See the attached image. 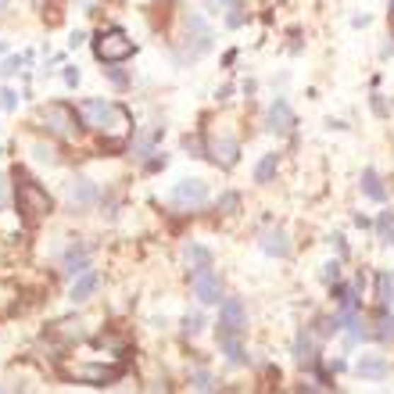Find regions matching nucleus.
<instances>
[{
	"mask_svg": "<svg viewBox=\"0 0 394 394\" xmlns=\"http://www.w3.org/2000/svg\"><path fill=\"white\" fill-rule=\"evenodd\" d=\"M269 133H279V137H287L291 129H294V111H291V104L284 100V97H276L272 104H269Z\"/></svg>",
	"mask_w": 394,
	"mask_h": 394,
	"instance_id": "10",
	"label": "nucleus"
},
{
	"mask_svg": "<svg viewBox=\"0 0 394 394\" xmlns=\"http://www.w3.org/2000/svg\"><path fill=\"white\" fill-rule=\"evenodd\" d=\"M376 233H380V244L394 248V215H390V212H380V222H376Z\"/></svg>",
	"mask_w": 394,
	"mask_h": 394,
	"instance_id": "24",
	"label": "nucleus"
},
{
	"mask_svg": "<svg viewBox=\"0 0 394 394\" xmlns=\"http://www.w3.org/2000/svg\"><path fill=\"white\" fill-rule=\"evenodd\" d=\"M65 197H69L72 208H83V204H90V201L97 197V187H93L90 180H72V183L65 187Z\"/></svg>",
	"mask_w": 394,
	"mask_h": 394,
	"instance_id": "14",
	"label": "nucleus"
},
{
	"mask_svg": "<svg viewBox=\"0 0 394 394\" xmlns=\"http://www.w3.org/2000/svg\"><path fill=\"white\" fill-rule=\"evenodd\" d=\"M376 301H380L383 312H387L390 301H394V279H390V272H380V276H376Z\"/></svg>",
	"mask_w": 394,
	"mask_h": 394,
	"instance_id": "22",
	"label": "nucleus"
},
{
	"mask_svg": "<svg viewBox=\"0 0 394 394\" xmlns=\"http://www.w3.org/2000/svg\"><path fill=\"white\" fill-rule=\"evenodd\" d=\"M65 376L76 383H90V387H108L122 376V366H104V362H76L65 366Z\"/></svg>",
	"mask_w": 394,
	"mask_h": 394,
	"instance_id": "6",
	"label": "nucleus"
},
{
	"mask_svg": "<svg viewBox=\"0 0 394 394\" xmlns=\"http://www.w3.org/2000/svg\"><path fill=\"white\" fill-rule=\"evenodd\" d=\"M194 294H197L201 305H219V298H222V279H219V272L212 265L194 272Z\"/></svg>",
	"mask_w": 394,
	"mask_h": 394,
	"instance_id": "8",
	"label": "nucleus"
},
{
	"mask_svg": "<svg viewBox=\"0 0 394 394\" xmlns=\"http://www.w3.org/2000/svg\"><path fill=\"white\" fill-rule=\"evenodd\" d=\"M0 104H4V108L11 111V108H15V93H11V90H4V93H0Z\"/></svg>",
	"mask_w": 394,
	"mask_h": 394,
	"instance_id": "34",
	"label": "nucleus"
},
{
	"mask_svg": "<svg viewBox=\"0 0 394 394\" xmlns=\"http://www.w3.org/2000/svg\"><path fill=\"white\" fill-rule=\"evenodd\" d=\"M65 83L76 86V83H79V69H65Z\"/></svg>",
	"mask_w": 394,
	"mask_h": 394,
	"instance_id": "36",
	"label": "nucleus"
},
{
	"mask_svg": "<svg viewBox=\"0 0 394 394\" xmlns=\"http://www.w3.org/2000/svg\"><path fill=\"white\" fill-rule=\"evenodd\" d=\"M237 154H241V144H237L233 137H215V140L208 144V158H212L215 165H222V168H233V165H237Z\"/></svg>",
	"mask_w": 394,
	"mask_h": 394,
	"instance_id": "11",
	"label": "nucleus"
},
{
	"mask_svg": "<svg viewBox=\"0 0 394 394\" xmlns=\"http://www.w3.org/2000/svg\"><path fill=\"white\" fill-rule=\"evenodd\" d=\"M355 373L366 376V380H383V376L390 373V366H387V359H380V355H362L359 366H355Z\"/></svg>",
	"mask_w": 394,
	"mask_h": 394,
	"instance_id": "16",
	"label": "nucleus"
},
{
	"mask_svg": "<svg viewBox=\"0 0 394 394\" xmlns=\"http://www.w3.org/2000/svg\"><path fill=\"white\" fill-rule=\"evenodd\" d=\"M187 265H190V272L208 269V265H212V251H208L204 244H190V248H187Z\"/></svg>",
	"mask_w": 394,
	"mask_h": 394,
	"instance_id": "21",
	"label": "nucleus"
},
{
	"mask_svg": "<svg viewBox=\"0 0 394 394\" xmlns=\"http://www.w3.org/2000/svg\"><path fill=\"white\" fill-rule=\"evenodd\" d=\"M90 269V251L86 248H69V255H65V272L69 276H79V272H86Z\"/></svg>",
	"mask_w": 394,
	"mask_h": 394,
	"instance_id": "19",
	"label": "nucleus"
},
{
	"mask_svg": "<svg viewBox=\"0 0 394 394\" xmlns=\"http://www.w3.org/2000/svg\"><path fill=\"white\" fill-rule=\"evenodd\" d=\"M0 11H4V0H0Z\"/></svg>",
	"mask_w": 394,
	"mask_h": 394,
	"instance_id": "39",
	"label": "nucleus"
},
{
	"mask_svg": "<svg viewBox=\"0 0 394 394\" xmlns=\"http://www.w3.org/2000/svg\"><path fill=\"white\" fill-rule=\"evenodd\" d=\"M97 287H100V272H97V269L79 272V276H76V284H72V301H86V298H93Z\"/></svg>",
	"mask_w": 394,
	"mask_h": 394,
	"instance_id": "13",
	"label": "nucleus"
},
{
	"mask_svg": "<svg viewBox=\"0 0 394 394\" xmlns=\"http://www.w3.org/2000/svg\"><path fill=\"white\" fill-rule=\"evenodd\" d=\"M133 50H137V43H133L129 33L119 29V25L100 29V33L93 36V54H97V62H104V65H119V62H126Z\"/></svg>",
	"mask_w": 394,
	"mask_h": 394,
	"instance_id": "3",
	"label": "nucleus"
},
{
	"mask_svg": "<svg viewBox=\"0 0 394 394\" xmlns=\"http://www.w3.org/2000/svg\"><path fill=\"white\" fill-rule=\"evenodd\" d=\"M0 154H4V151H0Z\"/></svg>",
	"mask_w": 394,
	"mask_h": 394,
	"instance_id": "40",
	"label": "nucleus"
},
{
	"mask_svg": "<svg viewBox=\"0 0 394 394\" xmlns=\"http://www.w3.org/2000/svg\"><path fill=\"white\" fill-rule=\"evenodd\" d=\"M36 122L47 129V133H54V137H65V140H72L76 133H79V111H72L69 104H43V108H36Z\"/></svg>",
	"mask_w": 394,
	"mask_h": 394,
	"instance_id": "4",
	"label": "nucleus"
},
{
	"mask_svg": "<svg viewBox=\"0 0 394 394\" xmlns=\"http://www.w3.org/2000/svg\"><path fill=\"white\" fill-rule=\"evenodd\" d=\"M387 4H390V11H394V0H387Z\"/></svg>",
	"mask_w": 394,
	"mask_h": 394,
	"instance_id": "38",
	"label": "nucleus"
},
{
	"mask_svg": "<svg viewBox=\"0 0 394 394\" xmlns=\"http://www.w3.org/2000/svg\"><path fill=\"white\" fill-rule=\"evenodd\" d=\"M33 154H36L40 161H47V165H58V151L47 147V144H33Z\"/></svg>",
	"mask_w": 394,
	"mask_h": 394,
	"instance_id": "27",
	"label": "nucleus"
},
{
	"mask_svg": "<svg viewBox=\"0 0 394 394\" xmlns=\"http://www.w3.org/2000/svg\"><path fill=\"white\" fill-rule=\"evenodd\" d=\"M15 204H18V212H22L25 222H40V219H47L50 208H54L50 194H47L36 180H29L25 173H15Z\"/></svg>",
	"mask_w": 394,
	"mask_h": 394,
	"instance_id": "2",
	"label": "nucleus"
},
{
	"mask_svg": "<svg viewBox=\"0 0 394 394\" xmlns=\"http://www.w3.org/2000/svg\"><path fill=\"white\" fill-rule=\"evenodd\" d=\"M173 204L176 208H204L208 204V183L204 180H180L173 187Z\"/></svg>",
	"mask_w": 394,
	"mask_h": 394,
	"instance_id": "7",
	"label": "nucleus"
},
{
	"mask_svg": "<svg viewBox=\"0 0 394 394\" xmlns=\"http://www.w3.org/2000/svg\"><path fill=\"white\" fill-rule=\"evenodd\" d=\"M294 355H298L301 366H315V341H312L308 330H301V333L294 337Z\"/></svg>",
	"mask_w": 394,
	"mask_h": 394,
	"instance_id": "17",
	"label": "nucleus"
},
{
	"mask_svg": "<svg viewBox=\"0 0 394 394\" xmlns=\"http://www.w3.org/2000/svg\"><path fill=\"white\" fill-rule=\"evenodd\" d=\"M190 383H194V390H215L219 383H215V376L212 373H204V369H197L194 376H190Z\"/></svg>",
	"mask_w": 394,
	"mask_h": 394,
	"instance_id": "26",
	"label": "nucleus"
},
{
	"mask_svg": "<svg viewBox=\"0 0 394 394\" xmlns=\"http://www.w3.org/2000/svg\"><path fill=\"white\" fill-rule=\"evenodd\" d=\"M323 279H326V284H337V279H341V265H337V262H326V265H323Z\"/></svg>",
	"mask_w": 394,
	"mask_h": 394,
	"instance_id": "30",
	"label": "nucleus"
},
{
	"mask_svg": "<svg viewBox=\"0 0 394 394\" xmlns=\"http://www.w3.org/2000/svg\"><path fill=\"white\" fill-rule=\"evenodd\" d=\"M201 326H204V319H201V315H187V319H183V333H187V337L201 333Z\"/></svg>",
	"mask_w": 394,
	"mask_h": 394,
	"instance_id": "29",
	"label": "nucleus"
},
{
	"mask_svg": "<svg viewBox=\"0 0 394 394\" xmlns=\"http://www.w3.org/2000/svg\"><path fill=\"white\" fill-rule=\"evenodd\" d=\"M237 204H241V197H237V194H222V197H219V208H222V212H233Z\"/></svg>",
	"mask_w": 394,
	"mask_h": 394,
	"instance_id": "31",
	"label": "nucleus"
},
{
	"mask_svg": "<svg viewBox=\"0 0 394 394\" xmlns=\"http://www.w3.org/2000/svg\"><path fill=\"white\" fill-rule=\"evenodd\" d=\"M276 168H279V154L276 151L272 154H262V161L255 165V183H272Z\"/></svg>",
	"mask_w": 394,
	"mask_h": 394,
	"instance_id": "20",
	"label": "nucleus"
},
{
	"mask_svg": "<svg viewBox=\"0 0 394 394\" xmlns=\"http://www.w3.org/2000/svg\"><path fill=\"white\" fill-rule=\"evenodd\" d=\"M8 187H11V183H8L4 176H0V212H4V208H8Z\"/></svg>",
	"mask_w": 394,
	"mask_h": 394,
	"instance_id": "33",
	"label": "nucleus"
},
{
	"mask_svg": "<svg viewBox=\"0 0 394 394\" xmlns=\"http://www.w3.org/2000/svg\"><path fill=\"white\" fill-rule=\"evenodd\" d=\"M201 4H204L208 11H237L241 0H201Z\"/></svg>",
	"mask_w": 394,
	"mask_h": 394,
	"instance_id": "28",
	"label": "nucleus"
},
{
	"mask_svg": "<svg viewBox=\"0 0 394 394\" xmlns=\"http://www.w3.org/2000/svg\"><path fill=\"white\" fill-rule=\"evenodd\" d=\"M373 111H376V115H387V104H383V100H380V93H376V97H373Z\"/></svg>",
	"mask_w": 394,
	"mask_h": 394,
	"instance_id": "37",
	"label": "nucleus"
},
{
	"mask_svg": "<svg viewBox=\"0 0 394 394\" xmlns=\"http://www.w3.org/2000/svg\"><path fill=\"white\" fill-rule=\"evenodd\" d=\"M362 194H366L369 201H376V204L387 201V190H383V183H380V176L373 173V168H366V173H362Z\"/></svg>",
	"mask_w": 394,
	"mask_h": 394,
	"instance_id": "18",
	"label": "nucleus"
},
{
	"mask_svg": "<svg viewBox=\"0 0 394 394\" xmlns=\"http://www.w3.org/2000/svg\"><path fill=\"white\" fill-rule=\"evenodd\" d=\"M248 326V308L241 298H222L219 305V330H233V333H244Z\"/></svg>",
	"mask_w": 394,
	"mask_h": 394,
	"instance_id": "9",
	"label": "nucleus"
},
{
	"mask_svg": "<svg viewBox=\"0 0 394 394\" xmlns=\"http://www.w3.org/2000/svg\"><path fill=\"white\" fill-rule=\"evenodd\" d=\"M262 251L272 258H291V237L284 230H265L262 233Z\"/></svg>",
	"mask_w": 394,
	"mask_h": 394,
	"instance_id": "12",
	"label": "nucleus"
},
{
	"mask_svg": "<svg viewBox=\"0 0 394 394\" xmlns=\"http://www.w3.org/2000/svg\"><path fill=\"white\" fill-rule=\"evenodd\" d=\"M219 348L226 352V359L233 362V366H241L248 355H244V344H241V333H233V330H219Z\"/></svg>",
	"mask_w": 394,
	"mask_h": 394,
	"instance_id": "15",
	"label": "nucleus"
},
{
	"mask_svg": "<svg viewBox=\"0 0 394 394\" xmlns=\"http://www.w3.org/2000/svg\"><path fill=\"white\" fill-rule=\"evenodd\" d=\"M183 147H187V151H194V158H204V154H208V151L201 147V140H197V137H187V140H183Z\"/></svg>",
	"mask_w": 394,
	"mask_h": 394,
	"instance_id": "32",
	"label": "nucleus"
},
{
	"mask_svg": "<svg viewBox=\"0 0 394 394\" xmlns=\"http://www.w3.org/2000/svg\"><path fill=\"white\" fill-rule=\"evenodd\" d=\"M373 337H376V341H394V315H380Z\"/></svg>",
	"mask_w": 394,
	"mask_h": 394,
	"instance_id": "25",
	"label": "nucleus"
},
{
	"mask_svg": "<svg viewBox=\"0 0 394 394\" xmlns=\"http://www.w3.org/2000/svg\"><path fill=\"white\" fill-rule=\"evenodd\" d=\"M158 140H161V126H154V129H147V133H144V137L137 140V147H133V154H137V158H147V154L154 151V144H158Z\"/></svg>",
	"mask_w": 394,
	"mask_h": 394,
	"instance_id": "23",
	"label": "nucleus"
},
{
	"mask_svg": "<svg viewBox=\"0 0 394 394\" xmlns=\"http://www.w3.org/2000/svg\"><path fill=\"white\" fill-rule=\"evenodd\" d=\"M18 65H22V58H8V65H4V76H11V72H18Z\"/></svg>",
	"mask_w": 394,
	"mask_h": 394,
	"instance_id": "35",
	"label": "nucleus"
},
{
	"mask_svg": "<svg viewBox=\"0 0 394 394\" xmlns=\"http://www.w3.org/2000/svg\"><path fill=\"white\" fill-rule=\"evenodd\" d=\"M76 111H79L83 126H90L93 133H104V137H111V140H122V137L133 133V115H129L122 104L90 97V100H79Z\"/></svg>",
	"mask_w": 394,
	"mask_h": 394,
	"instance_id": "1",
	"label": "nucleus"
},
{
	"mask_svg": "<svg viewBox=\"0 0 394 394\" xmlns=\"http://www.w3.org/2000/svg\"><path fill=\"white\" fill-rule=\"evenodd\" d=\"M183 29H187V43H183V50H180V62H197L201 54L212 50L215 33H212V25H208L201 15H194V11L183 18Z\"/></svg>",
	"mask_w": 394,
	"mask_h": 394,
	"instance_id": "5",
	"label": "nucleus"
}]
</instances>
